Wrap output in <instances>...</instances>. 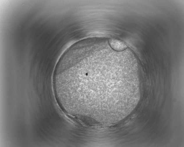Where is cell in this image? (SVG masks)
I'll return each instance as SVG.
<instances>
[{"label": "cell", "mask_w": 184, "mask_h": 147, "mask_svg": "<svg viewBox=\"0 0 184 147\" xmlns=\"http://www.w3.org/2000/svg\"><path fill=\"white\" fill-rule=\"evenodd\" d=\"M105 53L88 51L72 55L63 60L58 77L69 105L91 112L105 108L111 83L123 80L124 73L123 69H110Z\"/></svg>", "instance_id": "cell-1"}, {"label": "cell", "mask_w": 184, "mask_h": 147, "mask_svg": "<svg viewBox=\"0 0 184 147\" xmlns=\"http://www.w3.org/2000/svg\"><path fill=\"white\" fill-rule=\"evenodd\" d=\"M109 43L111 48L118 52L123 51L127 48V46L121 41L113 38L109 40Z\"/></svg>", "instance_id": "cell-2"}]
</instances>
